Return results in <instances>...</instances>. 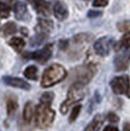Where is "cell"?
Returning <instances> with one entry per match:
<instances>
[{"instance_id": "obj_17", "label": "cell", "mask_w": 130, "mask_h": 131, "mask_svg": "<svg viewBox=\"0 0 130 131\" xmlns=\"http://www.w3.org/2000/svg\"><path fill=\"white\" fill-rule=\"evenodd\" d=\"M9 44L17 51H21L25 47V41L21 37H14L9 41Z\"/></svg>"}, {"instance_id": "obj_28", "label": "cell", "mask_w": 130, "mask_h": 131, "mask_svg": "<svg viewBox=\"0 0 130 131\" xmlns=\"http://www.w3.org/2000/svg\"><path fill=\"white\" fill-rule=\"evenodd\" d=\"M129 59H130V56H129Z\"/></svg>"}, {"instance_id": "obj_11", "label": "cell", "mask_w": 130, "mask_h": 131, "mask_svg": "<svg viewBox=\"0 0 130 131\" xmlns=\"http://www.w3.org/2000/svg\"><path fill=\"white\" fill-rule=\"evenodd\" d=\"M37 29H39L40 31V34H43L45 35L46 33H49L52 29H53V22L50 21V20H47V19H41L39 20L38 22V26H37Z\"/></svg>"}, {"instance_id": "obj_8", "label": "cell", "mask_w": 130, "mask_h": 131, "mask_svg": "<svg viewBox=\"0 0 130 131\" xmlns=\"http://www.w3.org/2000/svg\"><path fill=\"white\" fill-rule=\"evenodd\" d=\"M3 81L5 84L10 85L12 87L20 88V89H24V90H29L30 89V85L27 81L23 80L21 78H18V77H3Z\"/></svg>"}, {"instance_id": "obj_16", "label": "cell", "mask_w": 130, "mask_h": 131, "mask_svg": "<svg viewBox=\"0 0 130 131\" xmlns=\"http://www.w3.org/2000/svg\"><path fill=\"white\" fill-rule=\"evenodd\" d=\"M24 75L31 80L37 79V68L35 66H29L24 71Z\"/></svg>"}, {"instance_id": "obj_27", "label": "cell", "mask_w": 130, "mask_h": 131, "mask_svg": "<svg viewBox=\"0 0 130 131\" xmlns=\"http://www.w3.org/2000/svg\"><path fill=\"white\" fill-rule=\"evenodd\" d=\"M123 131H130V123L129 122H125L123 125Z\"/></svg>"}, {"instance_id": "obj_15", "label": "cell", "mask_w": 130, "mask_h": 131, "mask_svg": "<svg viewBox=\"0 0 130 131\" xmlns=\"http://www.w3.org/2000/svg\"><path fill=\"white\" fill-rule=\"evenodd\" d=\"M17 31V26L15 23L13 22H9L4 25V27H2L1 29V32L4 36H8V35H11V34H14L16 33Z\"/></svg>"}, {"instance_id": "obj_13", "label": "cell", "mask_w": 130, "mask_h": 131, "mask_svg": "<svg viewBox=\"0 0 130 131\" xmlns=\"http://www.w3.org/2000/svg\"><path fill=\"white\" fill-rule=\"evenodd\" d=\"M18 109V102L16 100V97L12 96L7 98V114L9 116H12L16 113Z\"/></svg>"}, {"instance_id": "obj_25", "label": "cell", "mask_w": 130, "mask_h": 131, "mask_svg": "<svg viewBox=\"0 0 130 131\" xmlns=\"http://www.w3.org/2000/svg\"><path fill=\"white\" fill-rule=\"evenodd\" d=\"M101 15H102V13L100 11H89L88 13V17H90V18H96Z\"/></svg>"}, {"instance_id": "obj_1", "label": "cell", "mask_w": 130, "mask_h": 131, "mask_svg": "<svg viewBox=\"0 0 130 131\" xmlns=\"http://www.w3.org/2000/svg\"><path fill=\"white\" fill-rule=\"evenodd\" d=\"M66 77H67V71L65 68L58 64H54L50 66L48 69H46L43 72L41 85L42 87L45 88L51 87L54 84H57L60 81H62Z\"/></svg>"}, {"instance_id": "obj_12", "label": "cell", "mask_w": 130, "mask_h": 131, "mask_svg": "<svg viewBox=\"0 0 130 131\" xmlns=\"http://www.w3.org/2000/svg\"><path fill=\"white\" fill-rule=\"evenodd\" d=\"M103 122H104L103 115H97L94 117V119L92 120V122L85 128L84 131H99V129L101 128V126L103 124Z\"/></svg>"}, {"instance_id": "obj_21", "label": "cell", "mask_w": 130, "mask_h": 131, "mask_svg": "<svg viewBox=\"0 0 130 131\" xmlns=\"http://www.w3.org/2000/svg\"><path fill=\"white\" fill-rule=\"evenodd\" d=\"M80 110H81V106H76V107H74L72 109L71 115H70V118H69L70 122H73L77 118V116H78L79 113H80Z\"/></svg>"}, {"instance_id": "obj_24", "label": "cell", "mask_w": 130, "mask_h": 131, "mask_svg": "<svg viewBox=\"0 0 130 131\" xmlns=\"http://www.w3.org/2000/svg\"><path fill=\"white\" fill-rule=\"evenodd\" d=\"M108 119L109 121H111V122H117L119 120V117L117 115H115L114 113H109L108 114Z\"/></svg>"}, {"instance_id": "obj_7", "label": "cell", "mask_w": 130, "mask_h": 131, "mask_svg": "<svg viewBox=\"0 0 130 131\" xmlns=\"http://www.w3.org/2000/svg\"><path fill=\"white\" fill-rule=\"evenodd\" d=\"M14 14L16 19L19 21H24V22H28L30 19V14L28 13L27 7L25 3L23 2H17L14 5Z\"/></svg>"}, {"instance_id": "obj_19", "label": "cell", "mask_w": 130, "mask_h": 131, "mask_svg": "<svg viewBox=\"0 0 130 131\" xmlns=\"http://www.w3.org/2000/svg\"><path fill=\"white\" fill-rule=\"evenodd\" d=\"M127 67H128V65H127L126 61H125L123 58L117 57V58L115 59V68H116L117 71H123V70H126Z\"/></svg>"}, {"instance_id": "obj_20", "label": "cell", "mask_w": 130, "mask_h": 131, "mask_svg": "<svg viewBox=\"0 0 130 131\" xmlns=\"http://www.w3.org/2000/svg\"><path fill=\"white\" fill-rule=\"evenodd\" d=\"M10 15V9L9 7L6 5L5 3L0 2V18L5 19Z\"/></svg>"}, {"instance_id": "obj_23", "label": "cell", "mask_w": 130, "mask_h": 131, "mask_svg": "<svg viewBox=\"0 0 130 131\" xmlns=\"http://www.w3.org/2000/svg\"><path fill=\"white\" fill-rule=\"evenodd\" d=\"M109 3V0H95L93 2V6L94 7H105L107 6Z\"/></svg>"}, {"instance_id": "obj_5", "label": "cell", "mask_w": 130, "mask_h": 131, "mask_svg": "<svg viewBox=\"0 0 130 131\" xmlns=\"http://www.w3.org/2000/svg\"><path fill=\"white\" fill-rule=\"evenodd\" d=\"M113 44H114V39L109 36H105V37L98 39L94 43V50L99 56L105 57L110 54Z\"/></svg>"}, {"instance_id": "obj_10", "label": "cell", "mask_w": 130, "mask_h": 131, "mask_svg": "<svg viewBox=\"0 0 130 131\" xmlns=\"http://www.w3.org/2000/svg\"><path fill=\"white\" fill-rule=\"evenodd\" d=\"M54 15L59 21H63V20L67 19V17L69 15V11H68V8H67V6L64 2L57 1L55 3Z\"/></svg>"}, {"instance_id": "obj_9", "label": "cell", "mask_w": 130, "mask_h": 131, "mask_svg": "<svg viewBox=\"0 0 130 131\" xmlns=\"http://www.w3.org/2000/svg\"><path fill=\"white\" fill-rule=\"evenodd\" d=\"M29 1L38 14H41L43 16L50 15V5L47 1L45 0H29Z\"/></svg>"}, {"instance_id": "obj_26", "label": "cell", "mask_w": 130, "mask_h": 131, "mask_svg": "<svg viewBox=\"0 0 130 131\" xmlns=\"http://www.w3.org/2000/svg\"><path fill=\"white\" fill-rule=\"evenodd\" d=\"M104 131H119L116 127H114V126H112V125H108L105 127V129Z\"/></svg>"}, {"instance_id": "obj_18", "label": "cell", "mask_w": 130, "mask_h": 131, "mask_svg": "<svg viewBox=\"0 0 130 131\" xmlns=\"http://www.w3.org/2000/svg\"><path fill=\"white\" fill-rule=\"evenodd\" d=\"M53 99H54V94L52 92L44 93L43 95L41 96V98H40V104L50 106L51 103H52V101H53Z\"/></svg>"}, {"instance_id": "obj_3", "label": "cell", "mask_w": 130, "mask_h": 131, "mask_svg": "<svg viewBox=\"0 0 130 131\" xmlns=\"http://www.w3.org/2000/svg\"><path fill=\"white\" fill-rule=\"evenodd\" d=\"M36 124L42 129H46L52 124L55 118V112L48 105L40 104L36 108Z\"/></svg>"}, {"instance_id": "obj_4", "label": "cell", "mask_w": 130, "mask_h": 131, "mask_svg": "<svg viewBox=\"0 0 130 131\" xmlns=\"http://www.w3.org/2000/svg\"><path fill=\"white\" fill-rule=\"evenodd\" d=\"M111 87L115 94H126L129 90V77L127 75L114 77L111 81Z\"/></svg>"}, {"instance_id": "obj_6", "label": "cell", "mask_w": 130, "mask_h": 131, "mask_svg": "<svg viewBox=\"0 0 130 131\" xmlns=\"http://www.w3.org/2000/svg\"><path fill=\"white\" fill-rule=\"evenodd\" d=\"M51 55H52V44H48L44 47L43 49L38 50L36 52H33L32 54L29 55V57L33 60L43 64L50 59Z\"/></svg>"}, {"instance_id": "obj_2", "label": "cell", "mask_w": 130, "mask_h": 131, "mask_svg": "<svg viewBox=\"0 0 130 131\" xmlns=\"http://www.w3.org/2000/svg\"><path fill=\"white\" fill-rule=\"evenodd\" d=\"M84 96H85V91L83 88V84H80V83L73 84L69 91L67 100L61 106V109H60L61 113L64 115L67 114L71 105L81 101L82 99L84 98Z\"/></svg>"}, {"instance_id": "obj_22", "label": "cell", "mask_w": 130, "mask_h": 131, "mask_svg": "<svg viewBox=\"0 0 130 131\" xmlns=\"http://www.w3.org/2000/svg\"><path fill=\"white\" fill-rule=\"evenodd\" d=\"M120 46L125 48H130V32L125 33L120 41Z\"/></svg>"}, {"instance_id": "obj_14", "label": "cell", "mask_w": 130, "mask_h": 131, "mask_svg": "<svg viewBox=\"0 0 130 131\" xmlns=\"http://www.w3.org/2000/svg\"><path fill=\"white\" fill-rule=\"evenodd\" d=\"M33 114H34V111H33V105L32 103L28 102L25 106V109H24V119L26 122H30L32 119Z\"/></svg>"}]
</instances>
